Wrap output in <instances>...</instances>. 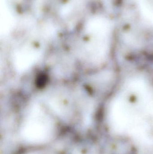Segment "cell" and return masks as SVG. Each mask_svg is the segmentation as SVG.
<instances>
[{
	"instance_id": "1",
	"label": "cell",
	"mask_w": 153,
	"mask_h": 154,
	"mask_svg": "<svg viewBox=\"0 0 153 154\" xmlns=\"http://www.w3.org/2000/svg\"><path fill=\"white\" fill-rule=\"evenodd\" d=\"M39 52L35 49L24 48L19 50L14 57V63L17 69L22 71L28 69L38 58Z\"/></svg>"
},
{
	"instance_id": "2",
	"label": "cell",
	"mask_w": 153,
	"mask_h": 154,
	"mask_svg": "<svg viewBox=\"0 0 153 154\" xmlns=\"http://www.w3.org/2000/svg\"><path fill=\"white\" fill-rule=\"evenodd\" d=\"M143 7H145L147 15L153 18V0H143Z\"/></svg>"
}]
</instances>
